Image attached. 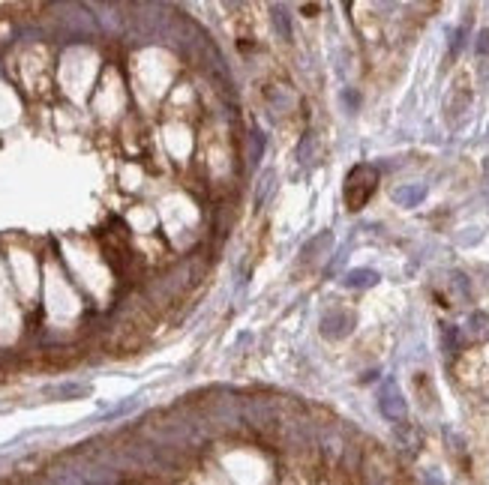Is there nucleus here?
<instances>
[{"mask_svg": "<svg viewBox=\"0 0 489 485\" xmlns=\"http://www.w3.org/2000/svg\"><path fill=\"white\" fill-rule=\"evenodd\" d=\"M375 186H379V171L372 165H358L354 171L348 174V183H346V204L348 210H363L366 201L372 198Z\"/></svg>", "mask_w": 489, "mask_h": 485, "instance_id": "obj_1", "label": "nucleus"}, {"mask_svg": "<svg viewBox=\"0 0 489 485\" xmlns=\"http://www.w3.org/2000/svg\"><path fill=\"white\" fill-rule=\"evenodd\" d=\"M382 413L391 423H403L405 420V399L399 396V390L393 383H387V390L382 392Z\"/></svg>", "mask_w": 489, "mask_h": 485, "instance_id": "obj_2", "label": "nucleus"}, {"mask_svg": "<svg viewBox=\"0 0 489 485\" xmlns=\"http://www.w3.org/2000/svg\"><path fill=\"white\" fill-rule=\"evenodd\" d=\"M420 198H424V189H399L396 192V201H403V204H417Z\"/></svg>", "mask_w": 489, "mask_h": 485, "instance_id": "obj_3", "label": "nucleus"}, {"mask_svg": "<svg viewBox=\"0 0 489 485\" xmlns=\"http://www.w3.org/2000/svg\"><path fill=\"white\" fill-rule=\"evenodd\" d=\"M375 281V273H354L348 276V285H372Z\"/></svg>", "mask_w": 489, "mask_h": 485, "instance_id": "obj_4", "label": "nucleus"}, {"mask_svg": "<svg viewBox=\"0 0 489 485\" xmlns=\"http://www.w3.org/2000/svg\"><path fill=\"white\" fill-rule=\"evenodd\" d=\"M477 51H481V54H489V30H483L481 36H477Z\"/></svg>", "mask_w": 489, "mask_h": 485, "instance_id": "obj_5", "label": "nucleus"}]
</instances>
